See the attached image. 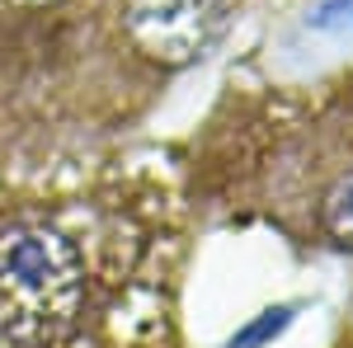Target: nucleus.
<instances>
[{
  "label": "nucleus",
  "instance_id": "nucleus-1",
  "mask_svg": "<svg viewBox=\"0 0 353 348\" xmlns=\"http://www.w3.org/2000/svg\"><path fill=\"white\" fill-rule=\"evenodd\" d=\"M184 203L151 170L0 188V348H179Z\"/></svg>",
  "mask_w": 353,
  "mask_h": 348
},
{
  "label": "nucleus",
  "instance_id": "nucleus-2",
  "mask_svg": "<svg viewBox=\"0 0 353 348\" xmlns=\"http://www.w3.org/2000/svg\"><path fill=\"white\" fill-rule=\"evenodd\" d=\"M165 81L132 38V0H0V174H57Z\"/></svg>",
  "mask_w": 353,
  "mask_h": 348
},
{
  "label": "nucleus",
  "instance_id": "nucleus-3",
  "mask_svg": "<svg viewBox=\"0 0 353 348\" xmlns=\"http://www.w3.org/2000/svg\"><path fill=\"white\" fill-rule=\"evenodd\" d=\"M301 28L316 38H334V43H353V0H311Z\"/></svg>",
  "mask_w": 353,
  "mask_h": 348
},
{
  "label": "nucleus",
  "instance_id": "nucleus-4",
  "mask_svg": "<svg viewBox=\"0 0 353 348\" xmlns=\"http://www.w3.org/2000/svg\"><path fill=\"white\" fill-rule=\"evenodd\" d=\"M301 306L297 301H283V306H269V311H259L254 320L245 325V329H236L231 339H226V348H269L288 325H292V316H297Z\"/></svg>",
  "mask_w": 353,
  "mask_h": 348
}]
</instances>
